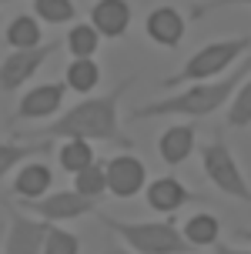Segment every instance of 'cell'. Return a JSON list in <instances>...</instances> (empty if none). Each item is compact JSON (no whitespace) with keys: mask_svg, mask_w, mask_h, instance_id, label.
Returning a JSON list of instances; mask_svg holds the SVG:
<instances>
[{"mask_svg":"<svg viewBox=\"0 0 251 254\" xmlns=\"http://www.w3.org/2000/svg\"><path fill=\"white\" fill-rule=\"evenodd\" d=\"M44 254H81V241H77V234H71V231L50 228L47 244H44Z\"/></svg>","mask_w":251,"mask_h":254,"instance_id":"cell-25","label":"cell"},{"mask_svg":"<svg viewBox=\"0 0 251 254\" xmlns=\"http://www.w3.org/2000/svg\"><path fill=\"white\" fill-rule=\"evenodd\" d=\"M100 47V34L94 24H74L67 34V51L74 54V61H94V54Z\"/></svg>","mask_w":251,"mask_h":254,"instance_id":"cell-19","label":"cell"},{"mask_svg":"<svg viewBox=\"0 0 251 254\" xmlns=\"http://www.w3.org/2000/svg\"><path fill=\"white\" fill-rule=\"evenodd\" d=\"M90 24L100 37H124L131 27V3L124 0H100L90 7Z\"/></svg>","mask_w":251,"mask_h":254,"instance_id":"cell-11","label":"cell"},{"mask_svg":"<svg viewBox=\"0 0 251 254\" xmlns=\"http://www.w3.org/2000/svg\"><path fill=\"white\" fill-rule=\"evenodd\" d=\"M251 77V57L241 61L235 70L221 80H211V84H191L188 90L181 94H171V97H161V101L141 104L134 117H208L214 114L218 107H225L228 101H235V94L241 90V84Z\"/></svg>","mask_w":251,"mask_h":254,"instance_id":"cell-2","label":"cell"},{"mask_svg":"<svg viewBox=\"0 0 251 254\" xmlns=\"http://www.w3.org/2000/svg\"><path fill=\"white\" fill-rule=\"evenodd\" d=\"M127 87H131V80H121L114 90L100 94V97H84L67 114H61L57 121H50L47 127H40L34 134L37 137H67V140H111L117 147L131 151L134 144L121 130V114H117Z\"/></svg>","mask_w":251,"mask_h":254,"instance_id":"cell-1","label":"cell"},{"mask_svg":"<svg viewBox=\"0 0 251 254\" xmlns=\"http://www.w3.org/2000/svg\"><path fill=\"white\" fill-rule=\"evenodd\" d=\"M74 190L81 197H87V201H100L104 194H111V190H107V161H104V164L97 161V164H90L84 174H77Z\"/></svg>","mask_w":251,"mask_h":254,"instance_id":"cell-20","label":"cell"},{"mask_svg":"<svg viewBox=\"0 0 251 254\" xmlns=\"http://www.w3.org/2000/svg\"><path fill=\"white\" fill-rule=\"evenodd\" d=\"M64 84H37L34 90H27L20 104H17V117L24 121H40V117H50L57 114V107L64 101Z\"/></svg>","mask_w":251,"mask_h":254,"instance_id":"cell-10","label":"cell"},{"mask_svg":"<svg viewBox=\"0 0 251 254\" xmlns=\"http://www.w3.org/2000/svg\"><path fill=\"white\" fill-rule=\"evenodd\" d=\"M47 151H50V144H44V140H37V144H13V140H3V144H0V171H3V178H7L10 171H17L20 161L40 157V154H47Z\"/></svg>","mask_w":251,"mask_h":254,"instance_id":"cell-18","label":"cell"},{"mask_svg":"<svg viewBox=\"0 0 251 254\" xmlns=\"http://www.w3.org/2000/svg\"><path fill=\"white\" fill-rule=\"evenodd\" d=\"M194 194H191L177 178H158L148 184V204L158 214H174L177 207H184Z\"/></svg>","mask_w":251,"mask_h":254,"instance_id":"cell-13","label":"cell"},{"mask_svg":"<svg viewBox=\"0 0 251 254\" xmlns=\"http://www.w3.org/2000/svg\"><path fill=\"white\" fill-rule=\"evenodd\" d=\"M248 124H251V77L241 84V90L228 107V127H248Z\"/></svg>","mask_w":251,"mask_h":254,"instance_id":"cell-24","label":"cell"},{"mask_svg":"<svg viewBox=\"0 0 251 254\" xmlns=\"http://www.w3.org/2000/svg\"><path fill=\"white\" fill-rule=\"evenodd\" d=\"M3 254H44L50 224L40 217H27L17 204L3 201Z\"/></svg>","mask_w":251,"mask_h":254,"instance_id":"cell-6","label":"cell"},{"mask_svg":"<svg viewBox=\"0 0 251 254\" xmlns=\"http://www.w3.org/2000/svg\"><path fill=\"white\" fill-rule=\"evenodd\" d=\"M40 37H44L40 24H37V17H30V13L13 17L10 24H7V34H3V40L10 44L13 51H37V47H44Z\"/></svg>","mask_w":251,"mask_h":254,"instance_id":"cell-16","label":"cell"},{"mask_svg":"<svg viewBox=\"0 0 251 254\" xmlns=\"http://www.w3.org/2000/svg\"><path fill=\"white\" fill-rule=\"evenodd\" d=\"M238 238H241V241H248V244H251V231H238Z\"/></svg>","mask_w":251,"mask_h":254,"instance_id":"cell-28","label":"cell"},{"mask_svg":"<svg viewBox=\"0 0 251 254\" xmlns=\"http://www.w3.org/2000/svg\"><path fill=\"white\" fill-rule=\"evenodd\" d=\"M214 254H251V251H241V248H231V244H218Z\"/></svg>","mask_w":251,"mask_h":254,"instance_id":"cell-26","label":"cell"},{"mask_svg":"<svg viewBox=\"0 0 251 254\" xmlns=\"http://www.w3.org/2000/svg\"><path fill=\"white\" fill-rule=\"evenodd\" d=\"M201 167H204L208 181L221 194H228V197H235L241 204H251V188H248V181H245L238 161H235V154L228 151L225 140H211V144L201 147Z\"/></svg>","mask_w":251,"mask_h":254,"instance_id":"cell-5","label":"cell"},{"mask_svg":"<svg viewBox=\"0 0 251 254\" xmlns=\"http://www.w3.org/2000/svg\"><path fill=\"white\" fill-rule=\"evenodd\" d=\"M34 17L47 24H71L77 17V3L71 0H34Z\"/></svg>","mask_w":251,"mask_h":254,"instance_id":"cell-23","label":"cell"},{"mask_svg":"<svg viewBox=\"0 0 251 254\" xmlns=\"http://www.w3.org/2000/svg\"><path fill=\"white\" fill-rule=\"evenodd\" d=\"M100 84V67L94 61H71L67 64V87L77 94H90Z\"/></svg>","mask_w":251,"mask_h":254,"instance_id":"cell-22","label":"cell"},{"mask_svg":"<svg viewBox=\"0 0 251 254\" xmlns=\"http://www.w3.org/2000/svg\"><path fill=\"white\" fill-rule=\"evenodd\" d=\"M57 47H61V44H44L37 51H10L7 54L3 64H0V87H3V94L20 90V84L37 74L40 67H44V61H47Z\"/></svg>","mask_w":251,"mask_h":254,"instance_id":"cell-7","label":"cell"},{"mask_svg":"<svg viewBox=\"0 0 251 254\" xmlns=\"http://www.w3.org/2000/svg\"><path fill=\"white\" fill-rule=\"evenodd\" d=\"M40 221H47V224H57V221H74V217H84L94 211V204L97 201H87V197H81L77 190H50L47 197H40V201H24Z\"/></svg>","mask_w":251,"mask_h":254,"instance_id":"cell-8","label":"cell"},{"mask_svg":"<svg viewBox=\"0 0 251 254\" xmlns=\"http://www.w3.org/2000/svg\"><path fill=\"white\" fill-rule=\"evenodd\" d=\"M104 254H134V251H131L127 244H111V248H107Z\"/></svg>","mask_w":251,"mask_h":254,"instance_id":"cell-27","label":"cell"},{"mask_svg":"<svg viewBox=\"0 0 251 254\" xmlns=\"http://www.w3.org/2000/svg\"><path fill=\"white\" fill-rule=\"evenodd\" d=\"M50 181H54V171L47 164H24L17 171V178H13V194H20L24 201H40V197H47L50 194Z\"/></svg>","mask_w":251,"mask_h":254,"instance_id":"cell-15","label":"cell"},{"mask_svg":"<svg viewBox=\"0 0 251 254\" xmlns=\"http://www.w3.org/2000/svg\"><path fill=\"white\" fill-rule=\"evenodd\" d=\"M184 238H188L191 248H218V238H221V221L208 211L201 214H191L184 221Z\"/></svg>","mask_w":251,"mask_h":254,"instance_id":"cell-17","label":"cell"},{"mask_svg":"<svg viewBox=\"0 0 251 254\" xmlns=\"http://www.w3.org/2000/svg\"><path fill=\"white\" fill-rule=\"evenodd\" d=\"M90 164H97L94 161V147H90L87 140H67L61 147V167L67 171V174H84Z\"/></svg>","mask_w":251,"mask_h":254,"instance_id":"cell-21","label":"cell"},{"mask_svg":"<svg viewBox=\"0 0 251 254\" xmlns=\"http://www.w3.org/2000/svg\"><path fill=\"white\" fill-rule=\"evenodd\" d=\"M148 184V167L134 154H117L107 161V190L114 197H134Z\"/></svg>","mask_w":251,"mask_h":254,"instance_id":"cell-9","label":"cell"},{"mask_svg":"<svg viewBox=\"0 0 251 254\" xmlns=\"http://www.w3.org/2000/svg\"><path fill=\"white\" fill-rule=\"evenodd\" d=\"M104 228L117 234L134 254H191L184 231L174 221H117L104 217Z\"/></svg>","mask_w":251,"mask_h":254,"instance_id":"cell-4","label":"cell"},{"mask_svg":"<svg viewBox=\"0 0 251 254\" xmlns=\"http://www.w3.org/2000/svg\"><path fill=\"white\" fill-rule=\"evenodd\" d=\"M248 51H251V37H228V40H218V44H208L198 54H191L174 77L161 80V87H181V84L191 87V84L221 80L235 70V64H241V57Z\"/></svg>","mask_w":251,"mask_h":254,"instance_id":"cell-3","label":"cell"},{"mask_svg":"<svg viewBox=\"0 0 251 254\" xmlns=\"http://www.w3.org/2000/svg\"><path fill=\"white\" fill-rule=\"evenodd\" d=\"M158 154H161L164 164H184L191 154H194V124H174L167 127L158 140Z\"/></svg>","mask_w":251,"mask_h":254,"instance_id":"cell-14","label":"cell"},{"mask_svg":"<svg viewBox=\"0 0 251 254\" xmlns=\"http://www.w3.org/2000/svg\"><path fill=\"white\" fill-rule=\"evenodd\" d=\"M144 30H148V37L154 40V44L174 51L177 44H181V37H184V20H181V13H177L174 7H154V10L148 13Z\"/></svg>","mask_w":251,"mask_h":254,"instance_id":"cell-12","label":"cell"}]
</instances>
